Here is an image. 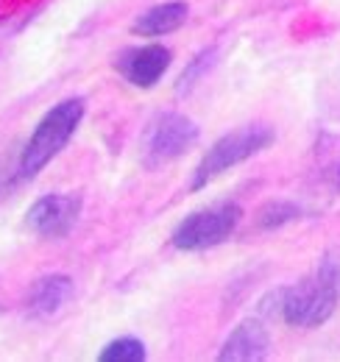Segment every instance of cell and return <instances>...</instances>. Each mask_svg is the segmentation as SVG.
<instances>
[{"label": "cell", "mask_w": 340, "mask_h": 362, "mask_svg": "<svg viewBox=\"0 0 340 362\" xmlns=\"http://www.w3.org/2000/svg\"><path fill=\"white\" fill-rule=\"evenodd\" d=\"M340 296V273L332 262H324L310 279L276 293V315L298 329L321 326L335 313Z\"/></svg>", "instance_id": "1"}, {"label": "cell", "mask_w": 340, "mask_h": 362, "mask_svg": "<svg viewBox=\"0 0 340 362\" xmlns=\"http://www.w3.org/2000/svg\"><path fill=\"white\" fill-rule=\"evenodd\" d=\"M84 100L81 98H70V100L56 103L40 120V126L34 129V134H31L26 151H23V159H20V170H23L26 179L37 176L45 165L70 142V136L76 134L79 123L84 120Z\"/></svg>", "instance_id": "2"}, {"label": "cell", "mask_w": 340, "mask_h": 362, "mask_svg": "<svg viewBox=\"0 0 340 362\" xmlns=\"http://www.w3.org/2000/svg\"><path fill=\"white\" fill-rule=\"evenodd\" d=\"M271 142H273V129L271 126H262V123H251V126H243V129H237L232 134L220 136L212 148L207 151V156L201 159V165L196 168V176L190 181V189L207 187L217 176L229 173L234 165H240V162L256 156L259 151H265Z\"/></svg>", "instance_id": "3"}, {"label": "cell", "mask_w": 340, "mask_h": 362, "mask_svg": "<svg viewBox=\"0 0 340 362\" xmlns=\"http://www.w3.org/2000/svg\"><path fill=\"white\" fill-rule=\"evenodd\" d=\"M196 139H198V129L190 117L165 112L154 123H148L145 134L140 139V162L148 170H157L173 159L184 156Z\"/></svg>", "instance_id": "4"}, {"label": "cell", "mask_w": 340, "mask_h": 362, "mask_svg": "<svg viewBox=\"0 0 340 362\" xmlns=\"http://www.w3.org/2000/svg\"><path fill=\"white\" fill-rule=\"evenodd\" d=\"M237 221H240V206L232 204V201L207 206L201 212L187 215L176 226V231H173V245L181 248V251H204V248H212V245L232 237Z\"/></svg>", "instance_id": "5"}, {"label": "cell", "mask_w": 340, "mask_h": 362, "mask_svg": "<svg viewBox=\"0 0 340 362\" xmlns=\"http://www.w3.org/2000/svg\"><path fill=\"white\" fill-rule=\"evenodd\" d=\"M81 212V198L79 195H64V192H50L40 201L31 204L26 212V226L34 234L47 240H62L67 237Z\"/></svg>", "instance_id": "6"}, {"label": "cell", "mask_w": 340, "mask_h": 362, "mask_svg": "<svg viewBox=\"0 0 340 362\" xmlns=\"http://www.w3.org/2000/svg\"><path fill=\"white\" fill-rule=\"evenodd\" d=\"M170 67V50L165 45H142L131 47L120 56L118 70L123 73L128 84L140 87V90H151L162 81V76Z\"/></svg>", "instance_id": "7"}, {"label": "cell", "mask_w": 340, "mask_h": 362, "mask_svg": "<svg viewBox=\"0 0 340 362\" xmlns=\"http://www.w3.org/2000/svg\"><path fill=\"white\" fill-rule=\"evenodd\" d=\"M271 349V337L268 329L259 320H243L240 326H234V332L226 337L217 360L220 362H256L268 357Z\"/></svg>", "instance_id": "8"}, {"label": "cell", "mask_w": 340, "mask_h": 362, "mask_svg": "<svg viewBox=\"0 0 340 362\" xmlns=\"http://www.w3.org/2000/svg\"><path fill=\"white\" fill-rule=\"evenodd\" d=\"M190 14V6L181 3V0H170V3H159L148 11H142L134 23V34L140 37H162V34H170L176 28L184 25Z\"/></svg>", "instance_id": "9"}, {"label": "cell", "mask_w": 340, "mask_h": 362, "mask_svg": "<svg viewBox=\"0 0 340 362\" xmlns=\"http://www.w3.org/2000/svg\"><path fill=\"white\" fill-rule=\"evenodd\" d=\"M70 298H73V281H70V276L53 273V276L40 279L31 287L28 304H31V310L37 315H56L64 304H70Z\"/></svg>", "instance_id": "10"}, {"label": "cell", "mask_w": 340, "mask_h": 362, "mask_svg": "<svg viewBox=\"0 0 340 362\" xmlns=\"http://www.w3.org/2000/svg\"><path fill=\"white\" fill-rule=\"evenodd\" d=\"M101 362H142L145 360V346L137 337H118L112 340L103 351H101Z\"/></svg>", "instance_id": "11"}, {"label": "cell", "mask_w": 340, "mask_h": 362, "mask_svg": "<svg viewBox=\"0 0 340 362\" xmlns=\"http://www.w3.org/2000/svg\"><path fill=\"white\" fill-rule=\"evenodd\" d=\"M298 218V209L293 204H285V201H273L268 206L259 209V226L265 228H276L288 221H296Z\"/></svg>", "instance_id": "12"}, {"label": "cell", "mask_w": 340, "mask_h": 362, "mask_svg": "<svg viewBox=\"0 0 340 362\" xmlns=\"http://www.w3.org/2000/svg\"><path fill=\"white\" fill-rule=\"evenodd\" d=\"M338 187H340V170H338Z\"/></svg>", "instance_id": "13"}]
</instances>
